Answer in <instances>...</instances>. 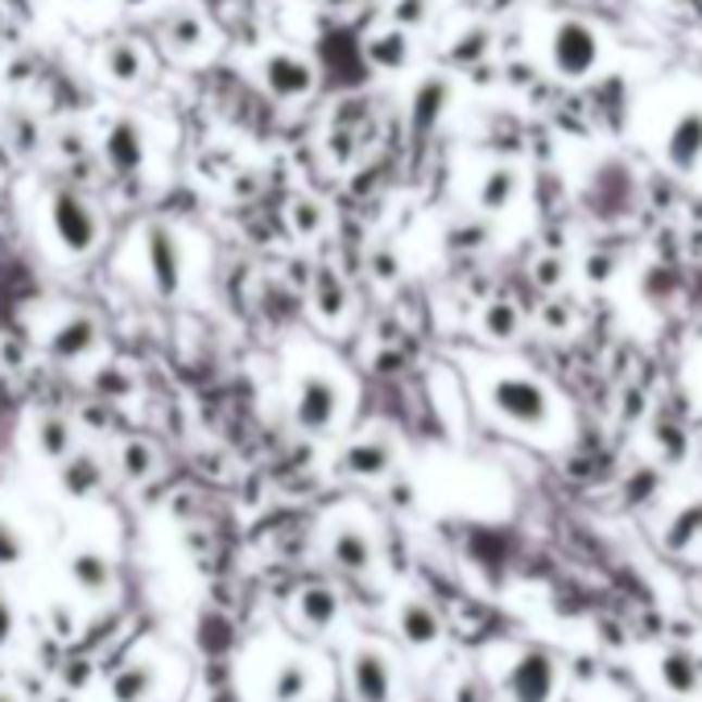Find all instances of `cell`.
<instances>
[{
  "instance_id": "obj_1",
  "label": "cell",
  "mask_w": 702,
  "mask_h": 702,
  "mask_svg": "<svg viewBox=\"0 0 702 702\" xmlns=\"http://www.w3.org/2000/svg\"><path fill=\"white\" fill-rule=\"evenodd\" d=\"M50 227H54L59 245L71 256H87L96 248V240H100V220H96V211L83 203L75 190H59L50 199Z\"/></svg>"
},
{
  "instance_id": "obj_2",
  "label": "cell",
  "mask_w": 702,
  "mask_h": 702,
  "mask_svg": "<svg viewBox=\"0 0 702 702\" xmlns=\"http://www.w3.org/2000/svg\"><path fill=\"white\" fill-rule=\"evenodd\" d=\"M339 401H343V392L339 385L323 376V372H310L298 380V389H293V422L310 434H323L335 426V417H339Z\"/></svg>"
},
{
  "instance_id": "obj_3",
  "label": "cell",
  "mask_w": 702,
  "mask_h": 702,
  "mask_svg": "<svg viewBox=\"0 0 702 702\" xmlns=\"http://www.w3.org/2000/svg\"><path fill=\"white\" fill-rule=\"evenodd\" d=\"M492 405L516 426H546V417H550L546 389L525 380V376H500L492 385Z\"/></svg>"
},
{
  "instance_id": "obj_4",
  "label": "cell",
  "mask_w": 702,
  "mask_h": 702,
  "mask_svg": "<svg viewBox=\"0 0 702 702\" xmlns=\"http://www.w3.org/2000/svg\"><path fill=\"white\" fill-rule=\"evenodd\" d=\"M145 261H149V273H153V289L162 298L178 293V286H183V245H178V236L170 227L153 224L145 231Z\"/></svg>"
},
{
  "instance_id": "obj_5",
  "label": "cell",
  "mask_w": 702,
  "mask_h": 702,
  "mask_svg": "<svg viewBox=\"0 0 702 702\" xmlns=\"http://www.w3.org/2000/svg\"><path fill=\"white\" fill-rule=\"evenodd\" d=\"M509 699L513 702H550L554 694V661L546 653H525L509 669Z\"/></svg>"
},
{
  "instance_id": "obj_6",
  "label": "cell",
  "mask_w": 702,
  "mask_h": 702,
  "mask_svg": "<svg viewBox=\"0 0 702 702\" xmlns=\"http://www.w3.org/2000/svg\"><path fill=\"white\" fill-rule=\"evenodd\" d=\"M351 690L360 702H389L392 669L380 649H355L351 657Z\"/></svg>"
},
{
  "instance_id": "obj_7",
  "label": "cell",
  "mask_w": 702,
  "mask_h": 702,
  "mask_svg": "<svg viewBox=\"0 0 702 702\" xmlns=\"http://www.w3.org/2000/svg\"><path fill=\"white\" fill-rule=\"evenodd\" d=\"M103 162L112 165L116 174H137L145 165V133L137 121H112L108 137H103Z\"/></svg>"
},
{
  "instance_id": "obj_8",
  "label": "cell",
  "mask_w": 702,
  "mask_h": 702,
  "mask_svg": "<svg viewBox=\"0 0 702 702\" xmlns=\"http://www.w3.org/2000/svg\"><path fill=\"white\" fill-rule=\"evenodd\" d=\"M265 83H268V91L281 96V100H302L310 87H314V71H310L302 59L277 50V54H268L265 59Z\"/></svg>"
},
{
  "instance_id": "obj_9",
  "label": "cell",
  "mask_w": 702,
  "mask_h": 702,
  "mask_svg": "<svg viewBox=\"0 0 702 702\" xmlns=\"http://www.w3.org/2000/svg\"><path fill=\"white\" fill-rule=\"evenodd\" d=\"M330 562L339 571H348V575H368L376 566V550H372L368 534L355 529V525H339L335 537H330Z\"/></svg>"
},
{
  "instance_id": "obj_10",
  "label": "cell",
  "mask_w": 702,
  "mask_h": 702,
  "mask_svg": "<svg viewBox=\"0 0 702 702\" xmlns=\"http://www.w3.org/2000/svg\"><path fill=\"white\" fill-rule=\"evenodd\" d=\"M100 343V327L91 323V318H66L54 335H50V355L62 360V364H71V360H83V355H91Z\"/></svg>"
},
{
  "instance_id": "obj_11",
  "label": "cell",
  "mask_w": 702,
  "mask_h": 702,
  "mask_svg": "<svg viewBox=\"0 0 702 702\" xmlns=\"http://www.w3.org/2000/svg\"><path fill=\"white\" fill-rule=\"evenodd\" d=\"M392 467V447L385 438H364V442H351L343 451V472L355 479H376Z\"/></svg>"
},
{
  "instance_id": "obj_12",
  "label": "cell",
  "mask_w": 702,
  "mask_h": 702,
  "mask_svg": "<svg viewBox=\"0 0 702 702\" xmlns=\"http://www.w3.org/2000/svg\"><path fill=\"white\" fill-rule=\"evenodd\" d=\"M66 571H71V582L87 591V596H103V591H112V562L96 550H79V554H71L66 562Z\"/></svg>"
},
{
  "instance_id": "obj_13",
  "label": "cell",
  "mask_w": 702,
  "mask_h": 702,
  "mask_svg": "<svg viewBox=\"0 0 702 702\" xmlns=\"http://www.w3.org/2000/svg\"><path fill=\"white\" fill-rule=\"evenodd\" d=\"M339 612H343V603L330 587H306L298 596V619L306 624L310 632H327L330 624L339 619Z\"/></svg>"
},
{
  "instance_id": "obj_14",
  "label": "cell",
  "mask_w": 702,
  "mask_h": 702,
  "mask_svg": "<svg viewBox=\"0 0 702 702\" xmlns=\"http://www.w3.org/2000/svg\"><path fill=\"white\" fill-rule=\"evenodd\" d=\"M397 628H401V637L410 640L413 649H426V644H434L438 632H442L438 616H434L426 603H417V599H410V603L397 612Z\"/></svg>"
},
{
  "instance_id": "obj_15",
  "label": "cell",
  "mask_w": 702,
  "mask_h": 702,
  "mask_svg": "<svg viewBox=\"0 0 702 702\" xmlns=\"http://www.w3.org/2000/svg\"><path fill=\"white\" fill-rule=\"evenodd\" d=\"M153 690H158V665H149V661L124 665L112 678V699L116 702H145Z\"/></svg>"
},
{
  "instance_id": "obj_16",
  "label": "cell",
  "mask_w": 702,
  "mask_h": 702,
  "mask_svg": "<svg viewBox=\"0 0 702 702\" xmlns=\"http://www.w3.org/2000/svg\"><path fill=\"white\" fill-rule=\"evenodd\" d=\"M314 310H318V318H343V310H348V286H343V277L335 273V268H323L318 277H314Z\"/></svg>"
},
{
  "instance_id": "obj_17",
  "label": "cell",
  "mask_w": 702,
  "mask_h": 702,
  "mask_svg": "<svg viewBox=\"0 0 702 702\" xmlns=\"http://www.w3.org/2000/svg\"><path fill=\"white\" fill-rule=\"evenodd\" d=\"M100 484H103L100 463H96L91 454H75V459H66V467H62V488H66L71 496H91Z\"/></svg>"
},
{
  "instance_id": "obj_18",
  "label": "cell",
  "mask_w": 702,
  "mask_h": 702,
  "mask_svg": "<svg viewBox=\"0 0 702 702\" xmlns=\"http://www.w3.org/2000/svg\"><path fill=\"white\" fill-rule=\"evenodd\" d=\"M38 451L46 459H71V447H75V430L62 422V417H41L38 434H34Z\"/></svg>"
},
{
  "instance_id": "obj_19",
  "label": "cell",
  "mask_w": 702,
  "mask_h": 702,
  "mask_svg": "<svg viewBox=\"0 0 702 702\" xmlns=\"http://www.w3.org/2000/svg\"><path fill=\"white\" fill-rule=\"evenodd\" d=\"M310 694V669L302 661H286L273 674V702H302Z\"/></svg>"
},
{
  "instance_id": "obj_20",
  "label": "cell",
  "mask_w": 702,
  "mask_h": 702,
  "mask_svg": "<svg viewBox=\"0 0 702 702\" xmlns=\"http://www.w3.org/2000/svg\"><path fill=\"white\" fill-rule=\"evenodd\" d=\"M103 71L112 75L116 83H137L141 79V50L137 46H128V41H116V46H108L103 50Z\"/></svg>"
},
{
  "instance_id": "obj_21",
  "label": "cell",
  "mask_w": 702,
  "mask_h": 702,
  "mask_svg": "<svg viewBox=\"0 0 702 702\" xmlns=\"http://www.w3.org/2000/svg\"><path fill=\"white\" fill-rule=\"evenodd\" d=\"M661 674H665V686H669V690H678V694H690V690H694V681H699L694 661L681 657V653H669L665 665H661Z\"/></svg>"
},
{
  "instance_id": "obj_22",
  "label": "cell",
  "mask_w": 702,
  "mask_h": 702,
  "mask_svg": "<svg viewBox=\"0 0 702 702\" xmlns=\"http://www.w3.org/2000/svg\"><path fill=\"white\" fill-rule=\"evenodd\" d=\"M121 472L124 479H145V475L153 472V447L149 442H124L121 447Z\"/></svg>"
},
{
  "instance_id": "obj_23",
  "label": "cell",
  "mask_w": 702,
  "mask_h": 702,
  "mask_svg": "<svg viewBox=\"0 0 702 702\" xmlns=\"http://www.w3.org/2000/svg\"><path fill=\"white\" fill-rule=\"evenodd\" d=\"M516 327H521V318H516V310L509 302H492L488 314H484V330L492 335V339H513Z\"/></svg>"
},
{
  "instance_id": "obj_24",
  "label": "cell",
  "mask_w": 702,
  "mask_h": 702,
  "mask_svg": "<svg viewBox=\"0 0 702 702\" xmlns=\"http://www.w3.org/2000/svg\"><path fill=\"white\" fill-rule=\"evenodd\" d=\"M21 557H25V537L9 516H0V571L17 566Z\"/></svg>"
},
{
  "instance_id": "obj_25",
  "label": "cell",
  "mask_w": 702,
  "mask_h": 702,
  "mask_svg": "<svg viewBox=\"0 0 702 702\" xmlns=\"http://www.w3.org/2000/svg\"><path fill=\"white\" fill-rule=\"evenodd\" d=\"M368 54L376 66H401L405 62V38L401 34H380V38H372Z\"/></svg>"
},
{
  "instance_id": "obj_26",
  "label": "cell",
  "mask_w": 702,
  "mask_h": 702,
  "mask_svg": "<svg viewBox=\"0 0 702 702\" xmlns=\"http://www.w3.org/2000/svg\"><path fill=\"white\" fill-rule=\"evenodd\" d=\"M289 224H293L298 236H314L323 227V206L314 203V199H298V203L289 206Z\"/></svg>"
},
{
  "instance_id": "obj_27",
  "label": "cell",
  "mask_w": 702,
  "mask_h": 702,
  "mask_svg": "<svg viewBox=\"0 0 702 702\" xmlns=\"http://www.w3.org/2000/svg\"><path fill=\"white\" fill-rule=\"evenodd\" d=\"M165 34H170V41H174L178 50H195V46L203 41V21H195L190 13H183L178 21L165 25Z\"/></svg>"
},
{
  "instance_id": "obj_28",
  "label": "cell",
  "mask_w": 702,
  "mask_h": 702,
  "mask_svg": "<svg viewBox=\"0 0 702 702\" xmlns=\"http://www.w3.org/2000/svg\"><path fill=\"white\" fill-rule=\"evenodd\" d=\"M513 195V174H492L484 186V206H504Z\"/></svg>"
},
{
  "instance_id": "obj_29",
  "label": "cell",
  "mask_w": 702,
  "mask_h": 702,
  "mask_svg": "<svg viewBox=\"0 0 702 702\" xmlns=\"http://www.w3.org/2000/svg\"><path fill=\"white\" fill-rule=\"evenodd\" d=\"M13 632H17V607L9 603V596H0V649L13 644Z\"/></svg>"
},
{
  "instance_id": "obj_30",
  "label": "cell",
  "mask_w": 702,
  "mask_h": 702,
  "mask_svg": "<svg viewBox=\"0 0 702 702\" xmlns=\"http://www.w3.org/2000/svg\"><path fill=\"white\" fill-rule=\"evenodd\" d=\"M372 268H376L380 281H392V277H397V261H392L389 252H376V256H372Z\"/></svg>"
},
{
  "instance_id": "obj_31",
  "label": "cell",
  "mask_w": 702,
  "mask_h": 702,
  "mask_svg": "<svg viewBox=\"0 0 702 702\" xmlns=\"http://www.w3.org/2000/svg\"><path fill=\"white\" fill-rule=\"evenodd\" d=\"M392 504H413V488H410V484H392Z\"/></svg>"
},
{
  "instance_id": "obj_32",
  "label": "cell",
  "mask_w": 702,
  "mask_h": 702,
  "mask_svg": "<svg viewBox=\"0 0 702 702\" xmlns=\"http://www.w3.org/2000/svg\"><path fill=\"white\" fill-rule=\"evenodd\" d=\"M537 277H541L546 286H554V281H557V265H541V273H537Z\"/></svg>"
},
{
  "instance_id": "obj_33",
  "label": "cell",
  "mask_w": 702,
  "mask_h": 702,
  "mask_svg": "<svg viewBox=\"0 0 702 702\" xmlns=\"http://www.w3.org/2000/svg\"><path fill=\"white\" fill-rule=\"evenodd\" d=\"M459 702H479L475 699V686H459Z\"/></svg>"
},
{
  "instance_id": "obj_34",
  "label": "cell",
  "mask_w": 702,
  "mask_h": 702,
  "mask_svg": "<svg viewBox=\"0 0 702 702\" xmlns=\"http://www.w3.org/2000/svg\"><path fill=\"white\" fill-rule=\"evenodd\" d=\"M0 702H17V699H13V694H9V690H0Z\"/></svg>"
},
{
  "instance_id": "obj_35",
  "label": "cell",
  "mask_w": 702,
  "mask_h": 702,
  "mask_svg": "<svg viewBox=\"0 0 702 702\" xmlns=\"http://www.w3.org/2000/svg\"><path fill=\"white\" fill-rule=\"evenodd\" d=\"M128 4H145V0H128Z\"/></svg>"
}]
</instances>
